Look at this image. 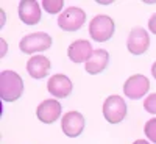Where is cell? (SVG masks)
<instances>
[{
	"label": "cell",
	"instance_id": "6da1fadb",
	"mask_svg": "<svg viewBox=\"0 0 156 144\" xmlns=\"http://www.w3.org/2000/svg\"><path fill=\"white\" fill-rule=\"evenodd\" d=\"M23 93V80L17 72H0V97L3 102H16Z\"/></svg>",
	"mask_w": 156,
	"mask_h": 144
},
{
	"label": "cell",
	"instance_id": "7a4b0ae2",
	"mask_svg": "<svg viewBox=\"0 0 156 144\" xmlns=\"http://www.w3.org/2000/svg\"><path fill=\"white\" fill-rule=\"evenodd\" d=\"M114 20L109 16L98 14L89 22V35L97 42H105L114 35Z\"/></svg>",
	"mask_w": 156,
	"mask_h": 144
},
{
	"label": "cell",
	"instance_id": "3957f363",
	"mask_svg": "<svg viewBox=\"0 0 156 144\" xmlns=\"http://www.w3.org/2000/svg\"><path fill=\"white\" fill-rule=\"evenodd\" d=\"M19 47L23 54H28V55L36 54V52H44V50L51 47V36L44 33V31L27 35L22 38Z\"/></svg>",
	"mask_w": 156,
	"mask_h": 144
},
{
	"label": "cell",
	"instance_id": "277c9868",
	"mask_svg": "<svg viewBox=\"0 0 156 144\" xmlns=\"http://www.w3.org/2000/svg\"><path fill=\"white\" fill-rule=\"evenodd\" d=\"M84 22H86V13L81 8H76V6H70L67 9H64L58 17V25L64 31L80 30Z\"/></svg>",
	"mask_w": 156,
	"mask_h": 144
},
{
	"label": "cell",
	"instance_id": "5b68a950",
	"mask_svg": "<svg viewBox=\"0 0 156 144\" xmlns=\"http://www.w3.org/2000/svg\"><path fill=\"white\" fill-rule=\"evenodd\" d=\"M103 116L109 124H119L126 116V103L120 96H109L103 103Z\"/></svg>",
	"mask_w": 156,
	"mask_h": 144
},
{
	"label": "cell",
	"instance_id": "8992f818",
	"mask_svg": "<svg viewBox=\"0 0 156 144\" xmlns=\"http://www.w3.org/2000/svg\"><path fill=\"white\" fill-rule=\"evenodd\" d=\"M150 89V82L145 75H140V74H136V75H131L125 82L123 85V94L129 99H140L144 97Z\"/></svg>",
	"mask_w": 156,
	"mask_h": 144
},
{
	"label": "cell",
	"instance_id": "52a82bcc",
	"mask_svg": "<svg viewBox=\"0 0 156 144\" xmlns=\"http://www.w3.org/2000/svg\"><path fill=\"white\" fill-rule=\"evenodd\" d=\"M148 46H150V36L142 27H136L129 31L128 41H126V47L129 54L142 55L148 50Z\"/></svg>",
	"mask_w": 156,
	"mask_h": 144
},
{
	"label": "cell",
	"instance_id": "ba28073f",
	"mask_svg": "<svg viewBox=\"0 0 156 144\" xmlns=\"http://www.w3.org/2000/svg\"><path fill=\"white\" fill-rule=\"evenodd\" d=\"M61 128L64 135H67L69 138H75L78 135H81L84 128V117L81 113L78 111H69L62 116L61 119Z\"/></svg>",
	"mask_w": 156,
	"mask_h": 144
},
{
	"label": "cell",
	"instance_id": "9c48e42d",
	"mask_svg": "<svg viewBox=\"0 0 156 144\" xmlns=\"http://www.w3.org/2000/svg\"><path fill=\"white\" fill-rule=\"evenodd\" d=\"M36 116L44 124L55 122L61 116V103L56 99H47L42 103H39V107L36 110Z\"/></svg>",
	"mask_w": 156,
	"mask_h": 144
},
{
	"label": "cell",
	"instance_id": "30bf717a",
	"mask_svg": "<svg viewBox=\"0 0 156 144\" xmlns=\"http://www.w3.org/2000/svg\"><path fill=\"white\" fill-rule=\"evenodd\" d=\"M92 54H94L92 46H90V42L86 41V39L73 41L67 49L69 60L73 61V63H87L90 60V57H92Z\"/></svg>",
	"mask_w": 156,
	"mask_h": 144
},
{
	"label": "cell",
	"instance_id": "8fae6325",
	"mask_svg": "<svg viewBox=\"0 0 156 144\" xmlns=\"http://www.w3.org/2000/svg\"><path fill=\"white\" fill-rule=\"evenodd\" d=\"M72 82L69 80V77L62 75V74H56L53 77H50V80L47 83V89L48 93L53 97H69V94L72 93Z\"/></svg>",
	"mask_w": 156,
	"mask_h": 144
},
{
	"label": "cell",
	"instance_id": "7c38bea8",
	"mask_svg": "<svg viewBox=\"0 0 156 144\" xmlns=\"http://www.w3.org/2000/svg\"><path fill=\"white\" fill-rule=\"evenodd\" d=\"M19 17L23 24L34 25L41 20V8L36 0H22L19 3Z\"/></svg>",
	"mask_w": 156,
	"mask_h": 144
},
{
	"label": "cell",
	"instance_id": "4fadbf2b",
	"mask_svg": "<svg viewBox=\"0 0 156 144\" xmlns=\"http://www.w3.org/2000/svg\"><path fill=\"white\" fill-rule=\"evenodd\" d=\"M50 60L44 55H34L28 60L27 63V72L30 74L31 78H36V80H39V78H44L48 75L50 72Z\"/></svg>",
	"mask_w": 156,
	"mask_h": 144
},
{
	"label": "cell",
	"instance_id": "5bb4252c",
	"mask_svg": "<svg viewBox=\"0 0 156 144\" xmlns=\"http://www.w3.org/2000/svg\"><path fill=\"white\" fill-rule=\"evenodd\" d=\"M108 61H109V54L108 52L103 50V49H97V50H94L90 60L84 64L86 72L90 74V75H97V74H100V72H103L106 69Z\"/></svg>",
	"mask_w": 156,
	"mask_h": 144
},
{
	"label": "cell",
	"instance_id": "9a60e30c",
	"mask_svg": "<svg viewBox=\"0 0 156 144\" xmlns=\"http://www.w3.org/2000/svg\"><path fill=\"white\" fill-rule=\"evenodd\" d=\"M42 6L47 13H50V14H56V13H59L62 9L64 2L62 0H44Z\"/></svg>",
	"mask_w": 156,
	"mask_h": 144
},
{
	"label": "cell",
	"instance_id": "2e32d148",
	"mask_svg": "<svg viewBox=\"0 0 156 144\" xmlns=\"http://www.w3.org/2000/svg\"><path fill=\"white\" fill-rule=\"evenodd\" d=\"M144 132H145V135H147V138L150 141L156 142V117H153V119H150V121L145 122Z\"/></svg>",
	"mask_w": 156,
	"mask_h": 144
},
{
	"label": "cell",
	"instance_id": "e0dca14e",
	"mask_svg": "<svg viewBox=\"0 0 156 144\" xmlns=\"http://www.w3.org/2000/svg\"><path fill=\"white\" fill-rule=\"evenodd\" d=\"M144 108L151 113V114H156V93L150 94L145 100H144Z\"/></svg>",
	"mask_w": 156,
	"mask_h": 144
},
{
	"label": "cell",
	"instance_id": "ac0fdd59",
	"mask_svg": "<svg viewBox=\"0 0 156 144\" xmlns=\"http://www.w3.org/2000/svg\"><path fill=\"white\" fill-rule=\"evenodd\" d=\"M148 28H150L151 33L156 35V13H154V14L150 17V20H148Z\"/></svg>",
	"mask_w": 156,
	"mask_h": 144
},
{
	"label": "cell",
	"instance_id": "d6986e66",
	"mask_svg": "<svg viewBox=\"0 0 156 144\" xmlns=\"http://www.w3.org/2000/svg\"><path fill=\"white\" fill-rule=\"evenodd\" d=\"M151 75L154 77V80H156V61L153 63V66H151Z\"/></svg>",
	"mask_w": 156,
	"mask_h": 144
},
{
	"label": "cell",
	"instance_id": "ffe728a7",
	"mask_svg": "<svg viewBox=\"0 0 156 144\" xmlns=\"http://www.w3.org/2000/svg\"><path fill=\"white\" fill-rule=\"evenodd\" d=\"M133 144H150L148 141H144V139H136Z\"/></svg>",
	"mask_w": 156,
	"mask_h": 144
}]
</instances>
